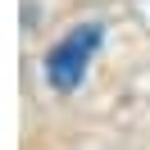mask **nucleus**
<instances>
[{"label":"nucleus","instance_id":"1","mask_svg":"<svg viewBox=\"0 0 150 150\" xmlns=\"http://www.w3.org/2000/svg\"><path fill=\"white\" fill-rule=\"evenodd\" d=\"M96 46H100V23H82V28H73V32L46 55V77H50V86H55V91H73V86L82 82L86 64H91Z\"/></svg>","mask_w":150,"mask_h":150}]
</instances>
